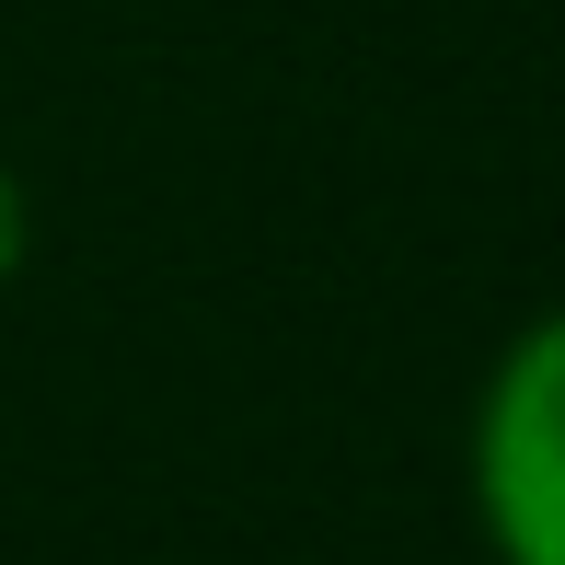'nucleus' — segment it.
<instances>
[{
	"label": "nucleus",
	"mask_w": 565,
	"mask_h": 565,
	"mask_svg": "<svg viewBox=\"0 0 565 565\" xmlns=\"http://www.w3.org/2000/svg\"><path fill=\"white\" fill-rule=\"evenodd\" d=\"M461 497L497 565H565V300L484 358L461 416Z\"/></svg>",
	"instance_id": "f257e3e1"
},
{
	"label": "nucleus",
	"mask_w": 565,
	"mask_h": 565,
	"mask_svg": "<svg viewBox=\"0 0 565 565\" xmlns=\"http://www.w3.org/2000/svg\"><path fill=\"white\" fill-rule=\"evenodd\" d=\"M23 266V209H12V185H0V277Z\"/></svg>",
	"instance_id": "f03ea898"
}]
</instances>
